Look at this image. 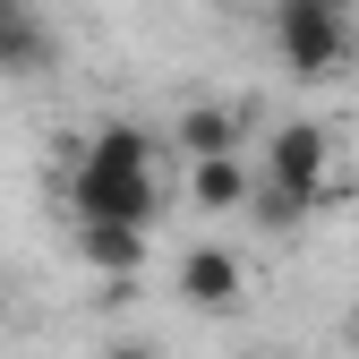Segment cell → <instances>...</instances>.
Wrapping results in <instances>:
<instances>
[{"label":"cell","mask_w":359,"mask_h":359,"mask_svg":"<svg viewBox=\"0 0 359 359\" xmlns=\"http://www.w3.org/2000/svg\"><path fill=\"white\" fill-rule=\"evenodd\" d=\"M60 60V34L34 0H0V77H43Z\"/></svg>","instance_id":"cell-4"},{"label":"cell","mask_w":359,"mask_h":359,"mask_svg":"<svg viewBox=\"0 0 359 359\" xmlns=\"http://www.w3.org/2000/svg\"><path fill=\"white\" fill-rule=\"evenodd\" d=\"M240 291H248V265L231 248H214V240L180 248V299H189V308H231Z\"/></svg>","instance_id":"cell-5"},{"label":"cell","mask_w":359,"mask_h":359,"mask_svg":"<svg viewBox=\"0 0 359 359\" xmlns=\"http://www.w3.org/2000/svg\"><path fill=\"white\" fill-rule=\"evenodd\" d=\"M308 214H317V197H299V189H274V180L248 189V222H257V231H299Z\"/></svg>","instance_id":"cell-10"},{"label":"cell","mask_w":359,"mask_h":359,"mask_svg":"<svg viewBox=\"0 0 359 359\" xmlns=\"http://www.w3.org/2000/svg\"><path fill=\"white\" fill-rule=\"evenodd\" d=\"M77 163H103V171H154V137H146L137 120H103L95 137H86Z\"/></svg>","instance_id":"cell-8"},{"label":"cell","mask_w":359,"mask_h":359,"mask_svg":"<svg viewBox=\"0 0 359 359\" xmlns=\"http://www.w3.org/2000/svg\"><path fill=\"white\" fill-rule=\"evenodd\" d=\"M0 308H9V291H0Z\"/></svg>","instance_id":"cell-12"},{"label":"cell","mask_w":359,"mask_h":359,"mask_svg":"<svg viewBox=\"0 0 359 359\" xmlns=\"http://www.w3.org/2000/svg\"><path fill=\"white\" fill-rule=\"evenodd\" d=\"M274 43H283V69L291 77H334L351 69V18L334 0H274Z\"/></svg>","instance_id":"cell-1"},{"label":"cell","mask_w":359,"mask_h":359,"mask_svg":"<svg viewBox=\"0 0 359 359\" xmlns=\"http://www.w3.org/2000/svg\"><path fill=\"white\" fill-rule=\"evenodd\" d=\"M77 257L86 265H95V274H137V265H146V231H137V222H77Z\"/></svg>","instance_id":"cell-7"},{"label":"cell","mask_w":359,"mask_h":359,"mask_svg":"<svg viewBox=\"0 0 359 359\" xmlns=\"http://www.w3.org/2000/svg\"><path fill=\"white\" fill-rule=\"evenodd\" d=\"M334 9H342V0H334Z\"/></svg>","instance_id":"cell-13"},{"label":"cell","mask_w":359,"mask_h":359,"mask_svg":"<svg viewBox=\"0 0 359 359\" xmlns=\"http://www.w3.org/2000/svg\"><path fill=\"white\" fill-rule=\"evenodd\" d=\"M60 189H69V205H77V222H154V205H163V189H154V171H103V163H69V171H52Z\"/></svg>","instance_id":"cell-2"},{"label":"cell","mask_w":359,"mask_h":359,"mask_svg":"<svg viewBox=\"0 0 359 359\" xmlns=\"http://www.w3.org/2000/svg\"><path fill=\"white\" fill-rule=\"evenodd\" d=\"M248 189H257V171H248L240 154H222V163H189V197H197L205 214H231V205H248Z\"/></svg>","instance_id":"cell-9"},{"label":"cell","mask_w":359,"mask_h":359,"mask_svg":"<svg viewBox=\"0 0 359 359\" xmlns=\"http://www.w3.org/2000/svg\"><path fill=\"white\" fill-rule=\"evenodd\" d=\"M103 359H163L154 342H103Z\"/></svg>","instance_id":"cell-11"},{"label":"cell","mask_w":359,"mask_h":359,"mask_svg":"<svg viewBox=\"0 0 359 359\" xmlns=\"http://www.w3.org/2000/svg\"><path fill=\"white\" fill-rule=\"evenodd\" d=\"M240 146H248V111L240 103H189L180 111V154L189 163H222Z\"/></svg>","instance_id":"cell-6"},{"label":"cell","mask_w":359,"mask_h":359,"mask_svg":"<svg viewBox=\"0 0 359 359\" xmlns=\"http://www.w3.org/2000/svg\"><path fill=\"white\" fill-rule=\"evenodd\" d=\"M325 171H334V137H325L317 120H283L274 137H265V163H257V180L299 189V197H317V189H325Z\"/></svg>","instance_id":"cell-3"}]
</instances>
